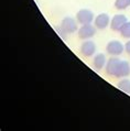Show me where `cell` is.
<instances>
[{"mask_svg":"<svg viewBox=\"0 0 130 131\" xmlns=\"http://www.w3.org/2000/svg\"><path fill=\"white\" fill-rule=\"evenodd\" d=\"M61 29L65 32V33H74L77 29V23L73 18H65L62 21L61 24Z\"/></svg>","mask_w":130,"mask_h":131,"instance_id":"1","label":"cell"},{"mask_svg":"<svg viewBox=\"0 0 130 131\" xmlns=\"http://www.w3.org/2000/svg\"><path fill=\"white\" fill-rule=\"evenodd\" d=\"M96 32V29L93 27L91 23L88 24H83L78 30V36L83 40H86V39H91L92 36L95 34Z\"/></svg>","mask_w":130,"mask_h":131,"instance_id":"2","label":"cell"},{"mask_svg":"<svg viewBox=\"0 0 130 131\" xmlns=\"http://www.w3.org/2000/svg\"><path fill=\"white\" fill-rule=\"evenodd\" d=\"M76 19L79 23L82 24H88L91 23L92 21L94 20V14L92 11H89V10H79L76 14Z\"/></svg>","mask_w":130,"mask_h":131,"instance_id":"3","label":"cell"},{"mask_svg":"<svg viewBox=\"0 0 130 131\" xmlns=\"http://www.w3.org/2000/svg\"><path fill=\"white\" fill-rule=\"evenodd\" d=\"M119 64H120V60H118L117 57H110V60L108 61L107 64H106V72H107V74L117 77V72H118Z\"/></svg>","mask_w":130,"mask_h":131,"instance_id":"4","label":"cell"},{"mask_svg":"<svg viewBox=\"0 0 130 131\" xmlns=\"http://www.w3.org/2000/svg\"><path fill=\"white\" fill-rule=\"evenodd\" d=\"M124 51V45L119 41H110L107 44V52L110 55H119Z\"/></svg>","mask_w":130,"mask_h":131,"instance_id":"5","label":"cell"},{"mask_svg":"<svg viewBox=\"0 0 130 131\" xmlns=\"http://www.w3.org/2000/svg\"><path fill=\"white\" fill-rule=\"evenodd\" d=\"M127 22V18L124 14H116L111 20V29L114 31H120L121 27Z\"/></svg>","mask_w":130,"mask_h":131,"instance_id":"6","label":"cell"},{"mask_svg":"<svg viewBox=\"0 0 130 131\" xmlns=\"http://www.w3.org/2000/svg\"><path fill=\"white\" fill-rule=\"evenodd\" d=\"M96 50L95 43L92 41H85L81 46V52L85 56H92Z\"/></svg>","mask_w":130,"mask_h":131,"instance_id":"7","label":"cell"},{"mask_svg":"<svg viewBox=\"0 0 130 131\" xmlns=\"http://www.w3.org/2000/svg\"><path fill=\"white\" fill-rule=\"evenodd\" d=\"M108 24H109V17H108V14H106V13L99 14L95 19V27L98 29L107 28Z\"/></svg>","mask_w":130,"mask_h":131,"instance_id":"8","label":"cell"},{"mask_svg":"<svg viewBox=\"0 0 130 131\" xmlns=\"http://www.w3.org/2000/svg\"><path fill=\"white\" fill-rule=\"evenodd\" d=\"M130 74V65L128 62L126 61H120L117 72V77H126Z\"/></svg>","mask_w":130,"mask_h":131,"instance_id":"9","label":"cell"},{"mask_svg":"<svg viewBox=\"0 0 130 131\" xmlns=\"http://www.w3.org/2000/svg\"><path fill=\"white\" fill-rule=\"evenodd\" d=\"M106 64V56L104 54H97V55L94 57V66H95L97 70H102Z\"/></svg>","mask_w":130,"mask_h":131,"instance_id":"10","label":"cell"},{"mask_svg":"<svg viewBox=\"0 0 130 131\" xmlns=\"http://www.w3.org/2000/svg\"><path fill=\"white\" fill-rule=\"evenodd\" d=\"M118 88H120L122 92L130 94V81L129 79H122L118 84Z\"/></svg>","mask_w":130,"mask_h":131,"instance_id":"11","label":"cell"},{"mask_svg":"<svg viewBox=\"0 0 130 131\" xmlns=\"http://www.w3.org/2000/svg\"><path fill=\"white\" fill-rule=\"evenodd\" d=\"M121 33V35L124 36V38H130V22H126L124 25L121 27L120 31H119Z\"/></svg>","mask_w":130,"mask_h":131,"instance_id":"12","label":"cell"},{"mask_svg":"<svg viewBox=\"0 0 130 131\" xmlns=\"http://www.w3.org/2000/svg\"><path fill=\"white\" fill-rule=\"evenodd\" d=\"M115 6H116V8L119 9V10L126 9L130 6V0H116Z\"/></svg>","mask_w":130,"mask_h":131,"instance_id":"13","label":"cell"},{"mask_svg":"<svg viewBox=\"0 0 130 131\" xmlns=\"http://www.w3.org/2000/svg\"><path fill=\"white\" fill-rule=\"evenodd\" d=\"M126 51L130 54V41H128L127 43H126Z\"/></svg>","mask_w":130,"mask_h":131,"instance_id":"14","label":"cell"}]
</instances>
